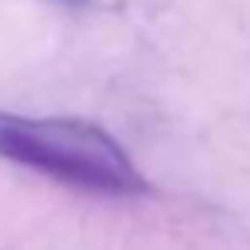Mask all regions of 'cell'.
Returning a JSON list of instances; mask_svg holds the SVG:
<instances>
[{
  "label": "cell",
  "instance_id": "cell-2",
  "mask_svg": "<svg viewBox=\"0 0 250 250\" xmlns=\"http://www.w3.org/2000/svg\"><path fill=\"white\" fill-rule=\"evenodd\" d=\"M65 4H86V0H65Z\"/></svg>",
  "mask_w": 250,
  "mask_h": 250
},
{
  "label": "cell",
  "instance_id": "cell-1",
  "mask_svg": "<svg viewBox=\"0 0 250 250\" xmlns=\"http://www.w3.org/2000/svg\"><path fill=\"white\" fill-rule=\"evenodd\" d=\"M0 154L96 195H144L147 182L130 154L103 130L69 117L0 110Z\"/></svg>",
  "mask_w": 250,
  "mask_h": 250
}]
</instances>
